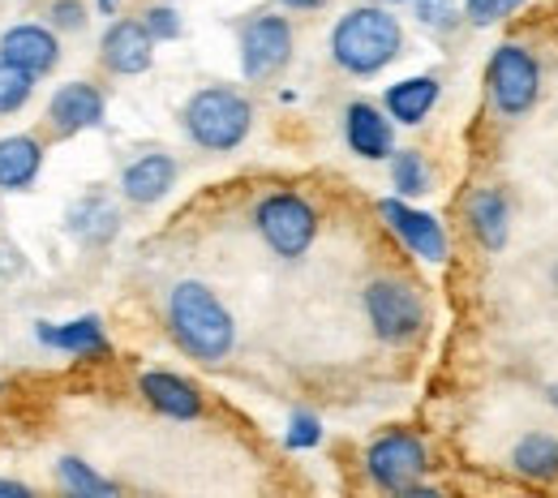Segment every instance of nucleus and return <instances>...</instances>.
Returning a JSON list of instances; mask_svg holds the SVG:
<instances>
[{
  "label": "nucleus",
  "mask_w": 558,
  "mask_h": 498,
  "mask_svg": "<svg viewBox=\"0 0 558 498\" xmlns=\"http://www.w3.org/2000/svg\"><path fill=\"white\" fill-rule=\"evenodd\" d=\"M425 469H429L425 447H421L417 434H409V429H387L365 451V473L387 495H409L421 482Z\"/></svg>",
  "instance_id": "obj_5"
},
{
  "label": "nucleus",
  "mask_w": 558,
  "mask_h": 498,
  "mask_svg": "<svg viewBox=\"0 0 558 498\" xmlns=\"http://www.w3.org/2000/svg\"><path fill=\"white\" fill-rule=\"evenodd\" d=\"M511 469L529 482H558V434H524L511 451Z\"/></svg>",
  "instance_id": "obj_19"
},
{
  "label": "nucleus",
  "mask_w": 558,
  "mask_h": 498,
  "mask_svg": "<svg viewBox=\"0 0 558 498\" xmlns=\"http://www.w3.org/2000/svg\"><path fill=\"white\" fill-rule=\"evenodd\" d=\"M288 57H292V26H288V17L258 13V17L245 22V31H241V70H245V77L263 82V77L283 70Z\"/></svg>",
  "instance_id": "obj_8"
},
{
  "label": "nucleus",
  "mask_w": 558,
  "mask_h": 498,
  "mask_svg": "<svg viewBox=\"0 0 558 498\" xmlns=\"http://www.w3.org/2000/svg\"><path fill=\"white\" fill-rule=\"evenodd\" d=\"M138 387H142V396L150 400V409H159V413L172 417V422H194V417L203 413V396H198V387L185 382V378H177V374L150 369V374H142Z\"/></svg>",
  "instance_id": "obj_14"
},
{
  "label": "nucleus",
  "mask_w": 558,
  "mask_h": 498,
  "mask_svg": "<svg viewBox=\"0 0 558 498\" xmlns=\"http://www.w3.org/2000/svg\"><path fill=\"white\" fill-rule=\"evenodd\" d=\"M413 9L429 31H451L456 26V0H413Z\"/></svg>",
  "instance_id": "obj_27"
},
{
  "label": "nucleus",
  "mask_w": 558,
  "mask_h": 498,
  "mask_svg": "<svg viewBox=\"0 0 558 498\" xmlns=\"http://www.w3.org/2000/svg\"><path fill=\"white\" fill-rule=\"evenodd\" d=\"M469 223H473V232L486 250H502L507 245V223H511L507 198L498 190H477L469 198Z\"/></svg>",
  "instance_id": "obj_20"
},
{
  "label": "nucleus",
  "mask_w": 558,
  "mask_h": 498,
  "mask_svg": "<svg viewBox=\"0 0 558 498\" xmlns=\"http://www.w3.org/2000/svg\"><path fill=\"white\" fill-rule=\"evenodd\" d=\"M404 48V31L400 22L383 9V4H361L349 9L336 31H331V57L340 70L356 73V77H369V73L387 70Z\"/></svg>",
  "instance_id": "obj_2"
},
{
  "label": "nucleus",
  "mask_w": 558,
  "mask_h": 498,
  "mask_svg": "<svg viewBox=\"0 0 558 498\" xmlns=\"http://www.w3.org/2000/svg\"><path fill=\"white\" fill-rule=\"evenodd\" d=\"M318 438H323L318 417H310V413H292V422H288V447H292V451H305V447H314Z\"/></svg>",
  "instance_id": "obj_28"
},
{
  "label": "nucleus",
  "mask_w": 558,
  "mask_h": 498,
  "mask_svg": "<svg viewBox=\"0 0 558 498\" xmlns=\"http://www.w3.org/2000/svg\"><path fill=\"white\" fill-rule=\"evenodd\" d=\"M117 228H121V215H117V207H112L108 198L90 194V198L73 203V211H70L73 236H82V241H90V245H104V241L117 236Z\"/></svg>",
  "instance_id": "obj_21"
},
{
  "label": "nucleus",
  "mask_w": 558,
  "mask_h": 498,
  "mask_svg": "<svg viewBox=\"0 0 558 498\" xmlns=\"http://www.w3.org/2000/svg\"><path fill=\"white\" fill-rule=\"evenodd\" d=\"M434 104H438V77H404L387 86V112L400 125H421Z\"/></svg>",
  "instance_id": "obj_17"
},
{
  "label": "nucleus",
  "mask_w": 558,
  "mask_h": 498,
  "mask_svg": "<svg viewBox=\"0 0 558 498\" xmlns=\"http://www.w3.org/2000/svg\"><path fill=\"white\" fill-rule=\"evenodd\" d=\"M121 4H125V0H99V13H108V17H112Z\"/></svg>",
  "instance_id": "obj_32"
},
{
  "label": "nucleus",
  "mask_w": 558,
  "mask_h": 498,
  "mask_svg": "<svg viewBox=\"0 0 558 498\" xmlns=\"http://www.w3.org/2000/svg\"><path fill=\"white\" fill-rule=\"evenodd\" d=\"M172 181H177V163H172L168 155H142V159H134V163L125 168L121 190H125L130 203L150 207V203H159V198L172 190Z\"/></svg>",
  "instance_id": "obj_15"
},
{
  "label": "nucleus",
  "mask_w": 558,
  "mask_h": 498,
  "mask_svg": "<svg viewBox=\"0 0 558 498\" xmlns=\"http://www.w3.org/2000/svg\"><path fill=\"white\" fill-rule=\"evenodd\" d=\"M168 323H172L177 344L190 356H198V361H219V356L232 353V340H236L232 314L198 280H185V284L172 288V296H168Z\"/></svg>",
  "instance_id": "obj_1"
},
{
  "label": "nucleus",
  "mask_w": 558,
  "mask_h": 498,
  "mask_svg": "<svg viewBox=\"0 0 558 498\" xmlns=\"http://www.w3.org/2000/svg\"><path fill=\"white\" fill-rule=\"evenodd\" d=\"M529 0H464V13L473 26H494L502 17H511L515 9H524Z\"/></svg>",
  "instance_id": "obj_25"
},
{
  "label": "nucleus",
  "mask_w": 558,
  "mask_h": 498,
  "mask_svg": "<svg viewBox=\"0 0 558 498\" xmlns=\"http://www.w3.org/2000/svg\"><path fill=\"white\" fill-rule=\"evenodd\" d=\"M181 121H185V134L203 150H232V146L245 143L254 108L245 95H236L228 86H207L185 104Z\"/></svg>",
  "instance_id": "obj_3"
},
{
  "label": "nucleus",
  "mask_w": 558,
  "mask_h": 498,
  "mask_svg": "<svg viewBox=\"0 0 558 498\" xmlns=\"http://www.w3.org/2000/svg\"><path fill=\"white\" fill-rule=\"evenodd\" d=\"M254 223L279 258H301L318 236V211L301 194H267L254 207Z\"/></svg>",
  "instance_id": "obj_4"
},
{
  "label": "nucleus",
  "mask_w": 558,
  "mask_h": 498,
  "mask_svg": "<svg viewBox=\"0 0 558 498\" xmlns=\"http://www.w3.org/2000/svg\"><path fill=\"white\" fill-rule=\"evenodd\" d=\"M365 314H369V327L378 331V340H387V344H404L425 327L421 296L400 280H378L365 288Z\"/></svg>",
  "instance_id": "obj_7"
},
{
  "label": "nucleus",
  "mask_w": 558,
  "mask_h": 498,
  "mask_svg": "<svg viewBox=\"0 0 558 498\" xmlns=\"http://www.w3.org/2000/svg\"><path fill=\"white\" fill-rule=\"evenodd\" d=\"M391 185L404 194V198H417L429 190V168H425V159H421L417 150H400L396 159H391Z\"/></svg>",
  "instance_id": "obj_22"
},
{
  "label": "nucleus",
  "mask_w": 558,
  "mask_h": 498,
  "mask_svg": "<svg viewBox=\"0 0 558 498\" xmlns=\"http://www.w3.org/2000/svg\"><path fill=\"white\" fill-rule=\"evenodd\" d=\"M39 344H48V349H61V353H73V356H99L108 353V340H104V327H99V318H77V323H61V327H48V323H39Z\"/></svg>",
  "instance_id": "obj_18"
},
{
  "label": "nucleus",
  "mask_w": 558,
  "mask_h": 498,
  "mask_svg": "<svg viewBox=\"0 0 558 498\" xmlns=\"http://www.w3.org/2000/svg\"><path fill=\"white\" fill-rule=\"evenodd\" d=\"M489 99L502 117H524L533 104H537V90H542V70L537 61L520 48V44H502L494 57H489L486 70Z\"/></svg>",
  "instance_id": "obj_6"
},
{
  "label": "nucleus",
  "mask_w": 558,
  "mask_h": 498,
  "mask_svg": "<svg viewBox=\"0 0 558 498\" xmlns=\"http://www.w3.org/2000/svg\"><path fill=\"white\" fill-rule=\"evenodd\" d=\"M344 138H349L352 155H361V159H387V155H396L391 121L374 104H349V112H344Z\"/></svg>",
  "instance_id": "obj_13"
},
{
  "label": "nucleus",
  "mask_w": 558,
  "mask_h": 498,
  "mask_svg": "<svg viewBox=\"0 0 558 498\" xmlns=\"http://www.w3.org/2000/svg\"><path fill=\"white\" fill-rule=\"evenodd\" d=\"M279 4H288V9H301V13H310V9H323V0H279Z\"/></svg>",
  "instance_id": "obj_31"
},
{
  "label": "nucleus",
  "mask_w": 558,
  "mask_h": 498,
  "mask_svg": "<svg viewBox=\"0 0 558 498\" xmlns=\"http://www.w3.org/2000/svg\"><path fill=\"white\" fill-rule=\"evenodd\" d=\"M378 4H404V0H378Z\"/></svg>",
  "instance_id": "obj_33"
},
{
  "label": "nucleus",
  "mask_w": 558,
  "mask_h": 498,
  "mask_svg": "<svg viewBox=\"0 0 558 498\" xmlns=\"http://www.w3.org/2000/svg\"><path fill=\"white\" fill-rule=\"evenodd\" d=\"M0 52H4V57H9L17 70L31 73V77L52 73V70H57V61H61L57 35H52L48 26H35V22L9 26V31H4V39H0Z\"/></svg>",
  "instance_id": "obj_10"
},
{
  "label": "nucleus",
  "mask_w": 558,
  "mask_h": 498,
  "mask_svg": "<svg viewBox=\"0 0 558 498\" xmlns=\"http://www.w3.org/2000/svg\"><path fill=\"white\" fill-rule=\"evenodd\" d=\"M31 490L26 486H17V482H0V498H26Z\"/></svg>",
  "instance_id": "obj_30"
},
{
  "label": "nucleus",
  "mask_w": 558,
  "mask_h": 498,
  "mask_svg": "<svg viewBox=\"0 0 558 498\" xmlns=\"http://www.w3.org/2000/svg\"><path fill=\"white\" fill-rule=\"evenodd\" d=\"M44 168V150L31 134L0 138V190H26Z\"/></svg>",
  "instance_id": "obj_16"
},
{
  "label": "nucleus",
  "mask_w": 558,
  "mask_h": 498,
  "mask_svg": "<svg viewBox=\"0 0 558 498\" xmlns=\"http://www.w3.org/2000/svg\"><path fill=\"white\" fill-rule=\"evenodd\" d=\"M142 26H146L155 39H177V35H181V17H177V9H168V4H150V9L142 13Z\"/></svg>",
  "instance_id": "obj_26"
},
{
  "label": "nucleus",
  "mask_w": 558,
  "mask_h": 498,
  "mask_svg": "<svg viewBox=\"0 0 558 498\" xmlns=\"http://www.w3.org/2000/svg\"><path fill=\"white\" fill-rule=\"evenodd\" d=\"M48 117L57 125V134H77V130H95L104 121V95L90 82H70L52 95Z\"/></svg>",
  "instance_id": "obj_12"
},
{
  "label": "nucleus",
  "mask_w": 558,
  "mask_h": 498,
  "mask_svg": "<svg viewBox=\"0 0 558 498\" xmlns=\"http://www.w3.org/2000/svg\"><path fill=\"white\" fill-rule=\"evenodd\" d=\"M31 73L17 70L4 52H0V112H17L26 99H31Z\"/></svg>",
  "instance_id": "obj_24"
},
{
  "label": "nucleus",
  "mask_w": 558,
  "mask_h": 498,
  "mask_svg": "<svg viewBox=\"0 0 558 498\" xmlns=\"http://www.w3.org/2000/svg\"><path fill=\"white\" fill-rule=\"evenodd\" d=\"M378 215L387 219V228H391L417 258H425V263H442V258H447V236H442V228H438L434 215L413 211V207L400 203V198L378 203Z\"/></svg>",
  "instance_id": "obj_9"
},
{
  "label": "nucleus",
  "mask_w": 558,
  "mask_h": 498,
  "mask_svg": "<svg viewBox=\"0 0 558 498\" xmlns=\"http://www.w3.org/2000/svg\"><path fill=\"white\" fill-rule=\"evenodd\" d=\"M99 52H104V65L112 73H142V70H150L155 35H150L142 22H134V17H121V22L108 26Z\"/></svg>",
  "instance_id": "obj_11"
},
{
  "label": "nucleus",
  "mask_w": 558,
  "mask_h": 498,
  "mask_svg": "<svg viewBox=\"0 0 558 498\" xmlns=\"http://www.w3.org/2000/svg\"><path fill=\"white\" fill-rule=\"evenodd\" d=\"M61 486L70 490V495H82V498H108L117 495V486L112 482H104L99 473H90L82 460H73V456H65L61 460Z\"/></svg>",
  "instance_id": "obj_23"
},
{
  "label": "nucleus",
  "mask_w": 558,
  "mask_h": 498,
  "mask_svg": "<svg viewBox=\"0 0 558 498\" xmlns=\"http://www.w3.org/2000/svg\"><path fill=\"white\" fill-rule=\"evenodd\" d=\"M48 17H52V26H61V31H82V26H86V9H82V0H52Z\"/></svg>",
  "instance_id": "obj_29"
},
{
  "label": "nucleus",
  "mask_w": 558,
  "mask_h": 498,
  "mask_svg": "<svg viewBox=\"0 0 558 498\" xmlns=\"http://www.w3.org/2000/svg\"><path fill=\"white\" fill-rule=\"evenodd\" d=\"M550 400H555V404H558V387H555V396H550Z\"/></svg>",
  "instance_id": "obj_34"
}]
</instances>
